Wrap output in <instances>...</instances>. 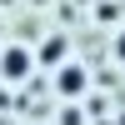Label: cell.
I'll return each mask as SVG.
<instances>
[{"mask_svg": "<svg viewBox=\"0 0 125 125\" xmlns=\"http://www.w3.org/2000/svg\"><path fill=\"white\" fill-rule=\"evenodd\" d=\"M0 65H5L10 80H20V75L30 70V55H25V50H5V55H0Z\"/></svg>", "mask_w": 125, "mask_h": 125, "instance_id": "obj_1", "label": "cell"}, {"mask_svg": "<svg viewBox=\"0 0 125 125\" xmlns=\"http://www.w3.org/2000/svg\"><path fill=\"white\" fill-rule=\"evenodd\" d=\"M80 85H85V75H80V65H65V75H60V90H65V95H75Z\"/></svg>", "mask_w": 125, "mask_h": 125, "instance_id": "obj_2", "label": "cell"}, {"mask_svg": "<svg viewBox=\"0 0 125 125\" xmlns=\"http://www.w3.org/2000/svg\"><path fill=\"white\" fill-rule=\"evenodd\" d=\"M60 55H65V45H60V40H50V45H45V50H40V60H45V65H55V60H60Z\"/></svg>", "mask_w": 125, "mask_h": 125, "instance_id": "obj_3", "label": "cell"}, {"mask_svg": "<svg viewBox=\"0 0 125 125\" xmlns=\"http://www.w3.org/2000/svg\"><path fill=\"white\" fill-rule=\"evenodd\" d=\"M115 50H120V60H125V35H120V45H115Z\"/></svg>", "mask_w": 125, "mask_h": 125, "instance_id": "obj_4", "label": "cell"}]
</instances>
